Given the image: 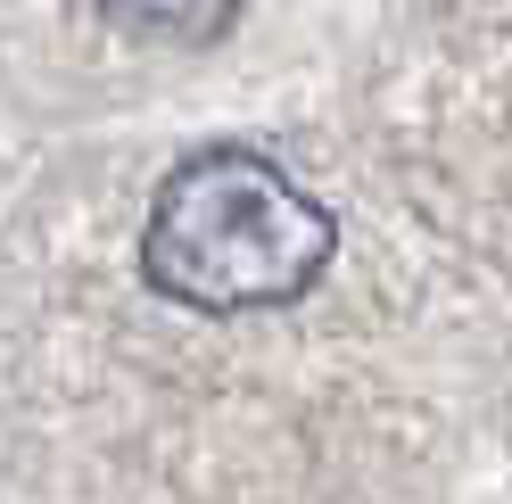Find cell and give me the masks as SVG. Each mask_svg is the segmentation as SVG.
Listing matches in <instances>:
<instances>
[{"instance_id": "6da1fadb", "label": "cell", "mask_w": 512, "mask_h": 504, "mask_svg": "<svg viewBox=\"0 0 512 504\" xmlns=\"http://www.w3.org/2000/svg\"><path fill=\"white\" fill-rule=\"evenodd\" d=\"M339 224L256 149H199L157 182L141 273L190 314H265L323 281Z\"/></svg>"}, {"instance_id": "7a4b0ae2", "label": "cell", "mask_w": 512, "mask_h": 504, "mask_svg": "<svg viewBox=\"0 0 512 504\" xmlns=\"http://www.w3.org/2000/svg\"><path fill=\"white\" fill-rule=\"evenodd\" d=\"M100 17L141 42H215V34H232L240 0H100Z\"/></svg>"}]
</instances>
